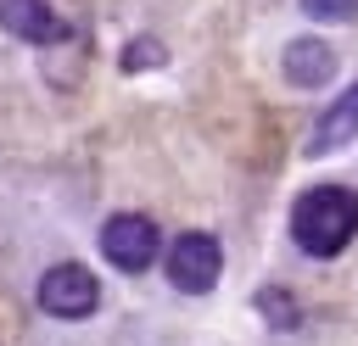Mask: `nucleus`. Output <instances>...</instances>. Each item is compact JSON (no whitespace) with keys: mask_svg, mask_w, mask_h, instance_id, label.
<instances>
[{"mask_svg":"<svg viewBox=\"0 0 358 346\" xmlns=\"http://www.w3.org/2000/svg\"><path fill=\"white\" fill-rule=\"evenodd\" d=\"M358 234V195L341 184H319L291 206V240L308 257H336Z\"/></svg>","mask_w":358,"mask_h":346,"instance_id":"f257e3e1","label":"nucleus"},{"mask_svg":"<svg viewBox=\"0 0 358 346\" xmlns=\"http://www.w3.org/2000/svg\"><path fill=\"white\" fill-rule=\"evenodd\" d=\"M101 251H106L112 268L140 273V268L157 262V223L140 218V212H117V218H106V229H101Z\"/></svg>","mask_w":358,"mask_h":346,"instance_id":"7ed1b4c3","label":"nucleus"},{"mask_svg":"<svg viewBox=\"0 0 358 346\" xmlns=\"http://www.w3.org/2000/svg\"><path fill=\"white\" fill-rule=\"evenodd\" d=\"M0 22H6V33L28 39V45H62L67 39V22L56 17L50 0H0Z\"/></svg>","mask_w":358,"mask_h":346,"instance_id":"39448f33","label":"nucleus"},{"mask_svg":"<svg viewBox=\"0 0 358 346\" xmlns=\"http://www.w3.org/2000/svg\"><path fill=\"white\" fill-rule=\"evenodd\" d=\"M330 73H336V50L324 39H291L285 45V78L291 84L319 89V84H330Z\"/></svg>","mask_w":358,"mask_h":346,"instance_id":"423d86ee","label":"nucleus"},{"mask_svg":"<svg viewBox=\"0 0 358 346\" xmlns=\"http://www.w3.org/2000/svg\"><path fill=\"white\" fill-rule=\"evenodd\" d=\"M302 11L319 17V22H347L358 11V0H302Z\"/></svg>","mask_w":358,"mask_h":346,"instance_id":"6e6552de","label":"nucleus"},{"mask_svg":"<svg viewBox=\"0 0 358 346\" xmlns=\"http://www.w3.org/2000/svg\"><path fill=\"white\" fill-rule=\"evenodd\" d=\"M218 268H224V251H218L213 234H179V240L168 246V279H173V290H185V296L213 290V285H218Z\"/></svg>","mask_w":358,"mask_h":346,"instance_id":"20e7f679","label":"nucleus"},{"mask_svg":"<svg viewBox=\"0 0 358 346\" xmlns=\"http://www.w3.org/2000/svg\"><path fill=\"white\" fill-rule=\"evenodd\" d=\"M157 61H162V45L157 39H134L129 56H123V67H157Z\"/></svg>","mask_w":358,"mask_h":346,"instance_id":"1a4fd4ad","label":"nucleus"},{"mask_svg":"<svg viewBox=\"0 0 358 346\" xmlns=\"http://www.w3.org/2000/svg\"><path fill=\"white\" fill-rule=\"evenodd\" d=\"M95 301H101V285H95V273H90L84 262H56V268H45V279H39V307H45L50 318H90Z\"/></svg>","mask_w":358,"mask_h":346,"instance_id":"f03ea898","label":"nucleus"},{"mask_svg":"<svg viewBox=\"0 0 358 346\" xmlns=\"http://www.w3.org/2000/svg\"><path fill=\"white\" fill-rule=\"evenodd\" d=\"M257 301H263V313H274V324H296V307H285V296H280V290H263Z\"/></svg>","mask_w":358,"mask_h":346,"instance_id":"9d476101","label":"nucleus"},{"mask_svg":"<svg viewBox=\"0 0 358 346\" xmlns=\"http://www.w3.org/2000/svg\"><path fill=\"white\" fill-rule=\"evenodd\" d=\"M352 134H358V84H352V89H347V95H341V100H336V106H330V112L319 117V128H313L308 151H313V156H324V151L347 145Z\"/></svg>","mask_w":358,"mask_h":346,"instance_id":"0eeeda50","label":"nucleus"}]
</instances>
